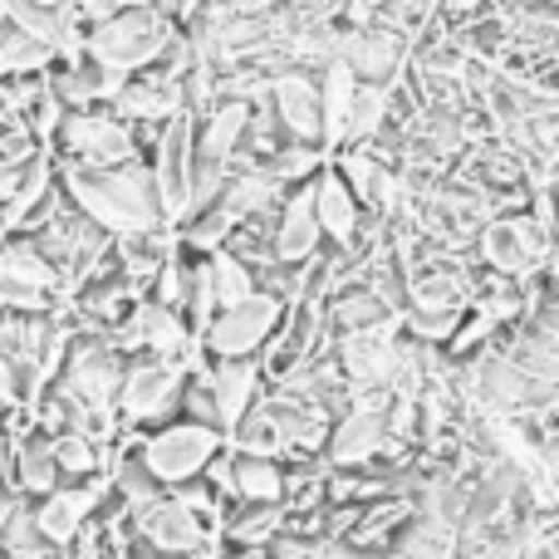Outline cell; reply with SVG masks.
Listing matches in <instances>:
<instances>
[{"label":"cell","mask_w":559,"mask_h":559,"mask_svg":"<svg viewBox=\"0 0 559 559\" xmlns=\"http://www.w3.org/2000/svg\"><path fill=\"white\" fill-rule=\"evenodd\" d=\"M251 118H255V98L222 94L197 118V153L212 157V163H236L246 138H251Z\"/></svg>","instance_id":"cell-16"},{"label":"cell","mask_w":559,"mask_h":559,"mask_svg":"<svg viewBox=\"0 0 559 559\" xmlns=\"http://www.w3.org/2000/svg\"><path fill=\"white\" fill-rule=\"evenodd\" d=\"M271 108L280 118V128H285L289 138H299V143H319L329 147L324 138V88H319V69H280L271 79ZM334 153V147H329Z\"/></svg>","instance_id":"cell-12"},{"label":"cell","mask_w":559,"mask_h":559,"mask_svg":"<svg viewBox=\"0 0 559 559\" xmlns=\"http://www.w3.org/2000/svg\"><path fill=\"white\" fill-rule=\"evenodd\" d=\"M153 177L163 192V212L173 231L192 216V192H197V114H177L163 123L153 143Z\"/></svg>","instance_id":"cell-8"},{"label":"cell","mask_w":559,"mask_h":559,"mask_svg":"<svg viewBox=\"0 0 559 559\" xmlns=\"http://www.w3.org/2000/svg\"><path fill=\"white\" fill-rule=\"evenodd\" d=\"M59 187L84 216H94L108 236H138V231H173L163 212V192H157L153 167L138 157L123 167H79L59 163Z\"/></svg>","instance_id":"cell-1"},{"label":"cell","mask_w":559,"mask_h":559,"mask_svg":"<svg viewBox=\"0 0 559 559\" xmlns=\"http://www.w3.org/2000/svg\"><path fill=\"white\" fill-rule=\"evenodd\" d=\"M128 559H167V555H157V550H153V545H143V540H138V545H133V550H128Z\"/></svg>","instance_id":"cell-27"},{"label":"cell","mask_w":559,"mask_h":559,"mask_svg":"<svg viewBox=\"0 0 559 559\" xmlns=\"http://www.w3.org/2000/svg\"><path fill=\"white\" fill-rule=\"evenodd\" d=\"M329 251V236L314 212V182L289 187L285 206L275 212V261L280 265H309Z\"/></svg>","instance_id":"cell-14"},{"label":"cell","mask_w":559,"mask_h":559,"mask_svg":"<svg viewBox=\"0 0 559 559\" xmlns=\"http://www.w3.org/2000/svg\"><path fill=\"white\" fill-rule=\"evenodd\" d=\"M128 358L133 354H123V348L114 344V334L79 329L74 354H69V364H64V373H59L55 388L84 397V403L118 407V393H123V378H128Z\"/></svg>","instance_id":"cell-9"},{"label":"cell","mask_w":559,"mask_h":559,"mask_svg":"<svg viewBox=\"0 0 559 559\" xmlns=\"http://www.w3.org/2000/svg\"><path fill=\"white\" fill-rule=\"evenodd\" d=\"M10 481L20 486L25 501H39L49 496L55 486H64V472H59V456H55V437L49 432H29L10 447Z\"/></svg>","instance_id":"cell-18"},{"label":"cell","mask_w":559,"mask_h":559,"mask_svg":"<svg viewBox=\"0 0 559 559\" xmlns=\"http://www.w3.org/2000/svg\"><path fill=\"white\" fill-rule=\"evenodd\" d=\"M324 309H329V329H334V338L364 334V329L397 324V319H403L383 295H378L373 285H344V289H334V295L324 299Z\"/></svg>","instance_id":"cell-19"},{"label":"cell","mask_w":559,"mask_h":559,"mask_svg":"<svg viewBox=\"0 0 559 559\" xmlns=\"http://www.w3.org/2000/svg\"><path fill=\"white\" fill-rule=\"evenodd\" d=\"M231 496L246 506H285L289 496V462L280 456H246L236 452V481Z\"/></svg>","instance_id":"cell-20"},{"label":"cell","mask_w":559,"mask_h":559,"mask_svg":"<svg viewBox=\"0 0 559 559\" xmlns=\"http://www.w3.org/2000/svg\"><path fill=\"white\" fill-rule=\"evenodd\" d=\"M481 10V0H442V15H472Z\"/></svg>","instance_id":"cell-26"},{"label":"cell","mask_w":559,"mask_h":559,"mask_svg":"<svg viewBox=\"0 0 559 559\" xmlns=\"http://www.w3.org/2000/svg\"><path fill=\"white\" fill-rule=\"evenodd\" d=\"M206 383H212L216 397V423L231 437L255 407V397L265 393V364L261 358H222V364L206 368Z\"/></svg>","instance_id":"cell-15"},{"label":"cell","mask_w":559,"mask_h":559,"mask_svg":"<svg viewBox=\"0 0 559 559\" xmlns=\"http://www.w3.org/2000/svg\"><path fill=\"white\" fill-rule=\"evenodd\" d=\"M0 403H5V358H0Z\"/></svg>","instance_id":"cell-28"},{"label":"cell","mask_w":559,"mask_h":559,"mask_svg":"<svg viewBox=\"0 0 559 559\" xmlns=\"http://www.w3.org/2000/svg\"><path fill=\"white\" fill-rule=\"evenodd\" d=\"M177 45V20L157 5H133L118 10V15L88 25V55L104 59L118 74H138V69H153L173 55Z\"/></svg>","instance_id":"cell-2"},{"label":"cell","mask_w":559,"mask_h":559,"mask_svg":"<svg viewBox=\"0 0 559 559\" xmlns=\"http://www.w3.org/2000/svg\"><path fill=\"white\" fill-rule=\"evenodd\" d=\"M285 531V506H246L236 501L226 515V535L231 545H251V550H271V540Z\"/></svg>","instance_id":"cell-24"},{"label":"cell","mask_w":559,"mask_h":559,"mask_svg":"<svg viewBox=\"0 0 559 559\" xmlns=\"http://www.w3.org/2000/svg\"><path fill=\"white\" fill-rule=\"evenodd\" d=\"M559 236L550 226L540 222V216H491V222L481 226V236H476V255H481L486 271L496 275H511V280H535L550 265Z\"/></svg>","instance_id":"cell-6"},{"label":"cell","mask_w":559,"mask_h":559,"mask_svg":"<svg viewBox=\"0 0 559 559\" xmlns=\"http://www.w3.org/2000/svg\"><path fill=\"white\" fill-rule=\"evenodd\" d=\"M104 506H108V476L104 481H64V486H55L49 496H39L35 501L39 535H45L55 550H69V545L79 540V531H84L94 515H104Z\"/></svg>","instance_id":"cell-13"},{"label":"cell","mask_w":559,"mask_h":559,"mask_svg":"<svg viewBox=\"0 0 559 559\" xmlns=\"http://www.w3.org/2000/svg\"><path fill=\"white\" fill-rule=\"evenodd\" d=\"M55 64H59V49L49 45V39L29 35V29H20L15 20L0 10V79H10V74H49Z\"/></svg>","instance_id":"cell-21"},{"label":"cell","mask_w":559,"mask_h":559,"mask_svg":"<svg viewBox=\"0 0 559 559\" xmlns=\"http://www.w3.org/2000/svg\"><path fill=\"white\" fill-rule=\"evenodd\" d=\"M358 84H364V79H358L344 59H334V64L319 69V88H324V138H329L334 153L344 147V128H348V114H354Z\"/></svg>","instance_id":"cell-22"},{"label":"cell","mask_w":559,"mask_h":559,"mask_svg":"<svg viewBox=\"0 0 559 559\" xmlns=\"http://www.w3.org/2000/svg\"><path fill=\"white\" fill-rule=\"evenodd\" d=\"M314 212H319V226H324L329 246H354L358 231L368 226V206L358 202V192L344 182L334 163L314 177Z\"/></svg>","instance_id":"cell-17"},{"label":"cell","mask_w":559,"mask_h":559,"mask_svg":"<svg viewBox=\"0 0 559 559\" xmlns=\"http://www.w3.org/2000/svg\"><path fill=\"white\" fill-rule=\"evenodd\" d=\"M133 437V452L143 456V466L157 476V486H187L197 476H206V466L226 452L231 437L222 427L192 423V417H173V423L153 427V432H128Z\"/></svg>","instance_id":"cell-3"},{"label":"cell","mask_w":559,"mask_h":559,"mask_svg":"<svg viewBox=\"0 0 559 559\" xmlns=\"http://www.w3.org/2000/svg\"><path fill=\"white\" fill-rule=\"evenodd\" d=\"M338 59L354 69L364 84H403V69L413 64V39L403 29L383 25V20H368V25H344V45Z\"/></svg>","instance_id":"cell-11"},{"label":"cell","mask_w":559,"mask_h":559,"mask_svg":"<svg viewBox=\"0 0 559 559\" xmlns=\"http://www.w3.org/2000/svg\"><path fill=\"white\" fill-rule=\"evenodd\" d=\"M212 280H216V295H222V309L226 305H241V299H251L255 289H261V275H255V265L241 261L231 246L212 251Z\"/></svg>","instance_id":"cell-25"},{"label":"cell","mask_w":559,"mask_h":559,"mask_svg":"<svg viewBox=\"0 0 559 559\" xmlns=\"http://www.w3.org/2000/svg\"><path fill=\"white\" fill-rule=\"evenodd\" d=\"M133 535L143 545H153L157 555H167V559L202 555V550H212V545H222L212 531H206L202 515H197L177 491H157L147 506H138L133 511Z\"/></svg>","instance_id":"cell-10"},{"label":"cell","mask_w":559,"mask_h":559,"mask_svg":"<svg viewBox=\"0 0 559 559\" xmlns=\"http://www.w3.org/2000/svg\"><path fill=\"white\" fill-rule=\"evenodd\" d=\"M55 157L79 167H123L143 157V133L133 118H123L114 104L98 108H74L55 133Z\"/></svg>","instance_id":"cell-5"},{"label":"cell","mask_w":559,"mask_h":559,"mask_svg":"<svg viewBox=\"0 0 559 559\" xmlns=\"http://www.w3.org/2000/svg\"><path fill=\"white\" fill-rule=\"evenodd\" d=\"M192 383V364L167 354H133L128 358V378L118 393V413H123L128 432H153V427L182 417V393Z\"/></svg>","instance_id":"cell-4"},{"label":"cell","mask_w":559,"mask_h":559,"mask_svg":"<svg viewBox=\"0 0 559 559\" xmlns=\"http://www.w3.org/2000/svg\"><path fill=\"white\" fill-rule=\"evenodd\" d=\"M55 456L64 481H104L108 466H114V447H98L84 432H59L55 437Z\"/></svg>","instance_id":"cell-23"},{"label":"cell","mask_w":559,"mask_h":559,"mask_svg":"<svg viewBox=\"0 0 559 559\" xmlns=\"http://www.w3.org/2000/svg\"><path fill=\"white\" fill-rule=\"evenodd\" d=\"M285 314H289V305L280 295H271V289H255L241 305H226L212 319V329L202 334L206 358L212 364H222V358H261L271 348V338L285 329Z\"/></svg>","instance_id":"cell-7"}]
</instances>
